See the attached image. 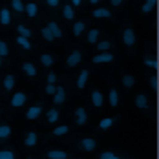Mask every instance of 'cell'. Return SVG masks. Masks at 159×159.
<instances>
[{
    "mask_svg": "<svg viewBox=\"0 0 159 159\" xmlns=\"http://www.w3.org/2000/svg\"><path fill=\"white\" fill-rule=\"evenodd\" d=\"M59 117H61V113H59V110H57V108H51V110L46 111V119H48L49 125L57 123V121H59Z\"/></svg>",
    "mask_w": 159,
    "mask_h": 159,
    "instance_id": "obj_23",
    "label": "cell"
},
{
    "mask_svg": "<svg viewBox=\"0 0 159 159\" xmlns=\"http://www.w3.org/2000/svg\"><path fill=\"white\" fill-rule=\"evenodd\" d=\"M26 101H28V95L24 92H16L15 95L11 97V101H9V106L11 108H20V106L26 104Z\"/></svg>",
    "mask_w": 159,
    "mask_h": 159,
    "instance_id": "obj_2",
    "label": "cell"
},
{
    "mask_svg": "<svg viewBox=\"0 0 159 159\" xmlns=\"http://www.w3.org/2000/svg\"><path fill=\"white\" fill-rule=\"evenodd\" d=\"M64 101H66V92H64L62 86H57V90H55V93H53V104L61 106Z\"/></svg>",
    "mask_w": 159,
    "mask_h": 159,
    "instance_id": "obj_8",
    "label": "cell"
},
{
    "mask_svg": "<svg viewBox=\"0 0 159 159\" xmlns=\"http://www.w3.org/2000/svg\"><path fill=\"white\" fill-rule=\"evenodd\" d=\"M150 88L157 93V90H159V80H157V75H152L150 77Z\"/></svg>",
    "mask_w": 159,
    "mask_h": 159,
    "instance_id": "obj_39",
    "label": "cell"
},
{
    "mask_svg": "<svg viewBox=\"0 0 159 159\" xmlns=\"http://www.w3.org/2000/svg\"><path fill=\"white\" fill-rule=\"evenodd\" d=\"M144 66H148V68H156V71H157V59H152L150 55H146V57H144Z\"/></svg>",
    "mask_w": 159,
    "mask_h": 159,
    "instance_id": "obj_37",
    "label": "cell"
},
{
    "mask_svg": "<svg viewBox=\"0 0 159 159\" xmlns=\"http://www.w3.org/2000/svg\"><path fill=\"white\" fill-rule=\"evenodd\" d=\"M55 61H57V57L51 55V53H42V55H40V62H42V66H46V68L53 66Z\"/></svg>",
    "mask_w": 159,
    "mask_h": 159,
    "instance_id": "obj_20",
    "label": "cell"
},
{
    "mask_svg": "<svg viewBox=\"0 0 159 159\" xmlns=\"http://www.w3.org/2000/svg\"><path fill=\"white\" fill-rule=\"evenodd\" d=\"M156 6H157V0H146L143 4V7H141V11L146 15V13H150L152 9H156Z\"/></svg>",
    "mask_w": 159,
    "mask_h": 159,
    "instance_id": "obj_30",
    "label": "cell"
},
{
    "mask_svg": "<svg viewBox=\"0 0 159 159\" xmlns=\"http://www.w3.org/2000/svg\"><path fill=\"white\" fill-rule=\"evenodd\" d=\"M86 30V22L84 20H77L75 24H73V35L75 37H80V33Z\"/></svg>",
    "mask_w": 159,
    "mask_h": 159,
    "instance_id": "obj_28",
    "label": "cell"
},
{
    "mask_svg": "<svg viewBox=\"0 0 159 159\" xmlns=\"http://www.w3.org/2000/svg\"><path fill=\"white\" fill-rule=\"evenodd\" d=\"M9 137H11V126L7 123H0V143H4Z\"/></svg>",
    "mask_w": 159,
    "mask_h": 159,
    "instance_id": "obj_14",
    "label": "cell"
},
{
    "mask_svg": "<svg viewBox=\"0 0 159 159\" xmlns=\"http://www.w3.org/2000/svg\"><path fill=\"white\" fill-rule=\"evenodd\" d=\"M40 35H42V37H44V40H48V42H53V40H55L53 33L49 31L48 28H42V30H40Z\"/></svg>",
    "mask_w": 159,
    "mask_h": 159,
    "instance_id": "obj_36",
    "label": "cell"
},
{
    "mask_svg": "<svg viewBox=\"0 0 159 159\" xmlns=\"http://www.w3.org/2000/svg\"><path fill=\"white\" fill-rule=\"evenodd\" d=\"M115 121H117V117H104V119H101L99 128H101V130H108L110 126L115 125Z\"/></svg>",
    "mask_w": 159,
    "mask_h": 159,
    "instance_id": "obj_24",
    "label": "cell"
},
{
    "mask_svg": "<svg viewBox=\"0 0 159 159\" xmlns=\"http://www.w3.org/2000/svg\"><path fill=\"white\" fill-rule=\"evenodd\" d=\"M123 42H125L126 48H132V46L135 44V33H134L132 28H126V30L123 31Z\"/></svg>",
    "mask_w": 159,
    "mask_h": 159,
    "instance_id": "obj_5",
    "label": "cell"
},
{
    "mask_svg": "<svg viewBox=\"0 0 159 159\" xmlns=\"http://www.w3.org/2000/svg\"><path fill=\"white\" fill-rule=\"evenodd\" d=\"M24 11H26V15L30 18H35L39 15V6L35 2H28V4H24Z\"/></svg>",
    "mask_w": 159,
    "mask_h": 159,
    "instance_id": "obj_12",
    "label": "cell"
},
{
    "mask_svg": "<svg viewBox=\"0 0 159 159\" xmlns=\"http://www.w3.org/2000/svg\"><path fill=\"white\" fill-rule=\"evenodd\" d=\"M46 28H48L51 33H53V37H55V39H61V37H62V30H61L59 22H55V20H49Z\"/></svg>",
    "mask_w": 159,
    "mask_h": 159,
    "instance_id": "obj_13",
    "label": "cell"
},
{
    "mask_svg": "<svg viewBox=\"0 0 159 159\" xmlns=\"http://www.w3.org/2000/svg\"><path fill=\"white\" fill-rule=\"evenodd\" d=\"M16 40V44L20 46V48H24L26 51H30V49H33V44L30 42V39H26V37H22V35H18L15 39Z\"/></svg>",
    "mask_w": 159,
    "mask_h": 159,
    "instance_id": "obj_22",
    "label": "cell"
},
{
    "mask_svg": "<svg viewBox=\"0 0 159 159\" xmlns=\"http://www.w3.org/2000/svg\"><path fill=\"white\" fill-rule=\"evenodd\" d=\"M40 113H42V104H40V102H39V104H33L31 108L26 111V119H28V121H35V119L40 117Z\"/></svg>",
    "mask_w": 159,
    "mask_h": 159,
    "instance_id": "obj_4",
    "label": "cell"
},
{
    "mask_svg": "<svg viewBox=\"0 0 159 159\" xmlns=\"http://www.w3.org/2000/svg\"><path fill=\"white\" fill-rule=\"evenodd\" d=\"M97 2H99V0H90V4H97Z\"/></svg>",
    "mask_w": 159,
    "mask_h": 159,
    "instance_id": "obj_46",
    "label": "cell"
},
{
    "mask_svg": "<svg viewBox=\"0 0 159 159\" xmlns=\"http://www.w3.org/2000/svg\"><path fill=\"white\" fill-rule=\"evenodd\" d=\"M99 35H101V31H99V30H90V33H88V39H86V40H88V42H90V44H95L97 42V39H99Z\"/></svg>",
    "mask_w": 159,
    "mask_h": 159,
    "instance_id": "obj_33",
    "label": "cell"
},
{
    "mask_svg": "<svg viewBox=\"0 0 159 159\" xmlns=\"http://www.w3.org/2000/svg\"><path fill=\"white\" fill-rule=\"evenodd\" d=\"M95 44H97V51H108V49H111L110 40H99V42H95Z\"/></svg>",
    "mask_w": 159,
    "mask_h": 159,
    "instance_id": "obj_32",
    "label": "cell"
},
{
    "mask_svg": "<svg viewBox=\"0 0 159 159\" xmlns=\"http://www.w3.org/2000/svg\"><path fill=\"white\" fill-rule=\"evenodd\" d=\"M0 55H2V57H9V46H7L2 39H0Z\"/></svg>",
    "mask_w": 159,
    "mask_h": 159,
    "instance_id": "obj_38",
    "label": "cell"
},
{
    "mask_svg": "<svg viewBox=\"0 0 159 159\" xmlns=\"http://www.w3.org/2000/svg\"><path fill=\"white\" fill-rule=\"evenodd\" d=\"M115 59V55L113 53H108V51H99L95 57L92 59V62L93 64H104V62H111Z\"/></svg>",
    "mask_w": 159,
    "mask_h": 159,
    "instance_id": "obj_3",
    "label": "cell"
},
{
    "mask_svg": "<svg viewBox=\"0 0 159 159\" xmlns=\"http://www.w3.org/2000/svg\"><path fill=\"white\" fill-rule=\"evenodd\" d=\"M92 16H95V18H110L111 11L110 9H106V7H97V9L92 11Z\"/></svg>",
    "mask_w": 159,
    "mask_h": 159,
    "instance_id": "obj_17",
    "label": "cell"
},
{
    "mask_svg": "<svg viewBox=\"0 0 159 159\" xmlns=\"http://www.w3.org/2000/svg\"><path fill=\"white\" fill-rule=\"evenodd\" d=\"M46 157L48 159H68V152H64V150H49L48 154H46Z\"/></svg>",
    "mask_w": 159,
    "mask_h": 159,
    "instance_id": "obj_19",
    "label": "cell"
},
{
    "mask_svg": "<svg viewBox=\"0 0 159 159\" xmlns=\"http://www.w3.org/2000/svg\"><path fill=\"white\" fill-rule=\"evenodd\" d=\"M0 68H2V55H0Z\"/></svg>",
    "mask_w": 159,
    "mask_h": 159,
    "instance_id": "obj_47",
    "label": "cell"
},
{
    "mask_svg": "<svg viewBox=\"0 0 159 159\" xmlns=\"http://www.w3.org/2000/svg\"><path fill=\"white\" fill-rule=\"evenodd\" d=\"M16 31H18V35H22V37H26V39H31L33 37L31 30L26 28V26H22V24H16Z\"/></svg>",
    "mask_w": 159,
    "mask_h": 159,
    "instance_id": "obj_29",
    "label": "cell"
},
{
    "mask_svg": "<svg viewBox=\"0 0 159 159\" xmlns=\"http://www.w3.org/2000/svg\"><path fill=\"white\" fill-rule=\"evenodd\" d=\"M44 2H46V6L51 7V9H57L61 6V0H44Z\"/></svg>",
    "mask_w": 159,
    "mask_h": 159,
    "instance_id": "obj_41",
    "label": "cell"
},
{
    "mask_svg": "<svg viewBox=\"0 0 159 159\" xmlns=\"http://www.w3.org/2000/svg\"><path fill=\"white\" fill-rule=\"evenodd\" d=\"M39 141V135H37V132H33L30 130L28 134H26V137H24V146H28V148H33L35 144Z\"/></svg>",
    "mask_w": 159,
    "mask_h": 159,
    "instance_id": "obj_9",
    "label": "cell"
},
{
    "mask_svg": "<svg viewBox=\"0 0 159 159\" xmlns=\"http://www.w3.org/2000/svg\"><path fill=\"white\" fill-rule=\"evenodd\" d=\"M80 61H82V51H80V49H73V51L68 55V59H66V66H68V68H75Z\"/></svg>",
    "mask_w": 159,
    "mask_h": 159,
    "instance_id": "obj_1",
    "label": "cell"
},
{
    "mask_svg": "<svg viewBox=\"0 0 159 159\" xmlns=\"http://www.w3.org/2000/svg\"><path fill=\"white\" fill-rule=\"evenodd\" d=\"M99 157H101V159H119V156H117V154H113V152H110V150H108V152H102V154H101Z\"/></svg>",
    "mask_w": 159,
    "mask_h": 159,
    "instance_id": "obj_40",
    "label": "cell"
},
{
    "mask_svg": "<svg viewBox=\"0 0 159 159\" xmlns=\"http://www.w3.org/2000/svg\"><path fill=\"white\" fill-rule=\"evenodd\" d=\"M55 90H57V86H55V84H51V82H48L44 92H46V95H53V93H55Z\"/></svg>",
    "mask_w": 159,
    "mask_h": 159,
    "instance_id": "obj_42",
    "label": "cell"
},
{
    "mask_svg": "<svg viewBox=\"0 0 159 159\" xmlns=\"http://www.w3.org/2000/svg\"><path fill=\"white\" fill-rule=\"evenodd\" d=\"M102 102H104L102 93H101L99 90H93V92H92V104H93L95 108H101V106H102Z\"/></svg>",
    "mask_w": 159,
    "mask_h": 159,
    "instance_id": "obj_15",
    "label": "cell"
},
{
    "mask_svg": "<svg viewBox=\"0 0 159 159\" xmlns=\"http://www.w3.org/2000/svg\"><path fill=\"white\" fill-rule=\"evenodd\" d=\"M80 4H82V0H71V6L73 7H79Z\"/></svg>",
    "mask_w": 159,
    "mask_h": 159,
    "instance_id": "obj_45",
    "label": "cell"
},
{
    "mask_svg": "<svg viewBox=\"0 0 159 159\" xmlns=\"http://www.w3.org/2000/svg\"><path fill=\"white\" fill-rule=\"evenodd\" d=\"M135 106H137L139 110H148V108H150L148 97L144 95V93H139V95H135Z\"/></svg>",
    "mask_w": 159,
    "mask_h": 159,
    "instance_id": "obj_11",
    "label": "cell"
},
{
    "mask_svg": "<svg viewBox=\"0 0 159 159\" xmlns=\"http://www.w3.org/2000/svg\"><path fill=\"white\" fill-rule=\"evenodd\" d=\"M2 86H4V92H11L13 88H15V75H6L4 77V82H2Z\"/></svg>",
    "mask_w": 159,
    "mask_h": 159,
    "instance_id": "obj_16",
    "label": "cell"
},
{
    "mask_svg": "<svg viewBox=\"0 0 159 159\" xmlns=\"http://www.w3.org/2000/svg\"><path fill=\"white\" fill-rule=\"evenodd\" d=\"M48 82H51V84H55V82H57V75H55L53 71H49V73H48Z\"/></svg>",
    "mask_w": 159,
    "mask_h": 159,
    "instance_id": "obj_43",
    "label": "cell"
},
{
    "mask_svg": "<svg viewBox=\"0 0 159 159\" xmlns=\"http://www.w3.org/2000/svg\"><path fill=\"white\" fill-rule=\"evenodd\" d=\"M11 18H13V16H11L9 7L4 6V7L0 9V24H2V26H9V24H11Z\"/></svg>",
    "mask_w": 159,
    "mask_h": 159,
    "instance_id": "obj_10",
    "label": "cell"
},
{
    "mask_svg": "<svg viewBox=\"0 0 159 159\" xmlns=\"http://www.w3.org/2000/svg\"><path fill=\"white\" fill-rule=\"evenodd\" d=\"M68 132H70V126H68V125H62V126L53 128V132H51L49 135H53V137H61V135H66Z\"/></svg>",
    "mask_w": 159,
    "mask_h": 159,
    "instance_id": "obj_26",
    "label": "cell"
},
{
    "mask_svg": "<svg viewBox=\"0 0 159 159\" xmlns=\"http://www.w3.org/2000/svg\"><path fill=\"white\" fill-rule=\"evenodd\" d=\"M134 84H135L134 75H123V86H125V88H132Z\"/></svg>",
    "mask_w": 159,
    "mask_h": 159,
    "instance_id": "obj_35",
    "label": "cell"
},
{
    "mask_svg": "<svg viewBox=\"0 0 159 159\" xmlns=\"http://www.w3.org/2000/svg\"><path fill=\"white\" fill-rule=\"evenodd\" d=\"M123 2H125V0H110V4L113 6V7H119V6H123Z\"/></svg>",
    "mask_w": 159,
    "mask_h": 159,
    "instance_id": "obj_44",
    "label": "cell"
},
{
    "mask_svg": "<svg viewBox=\"0 0 159 159\" xmlns=\"http://www.w3.org/2000/svg\"><path fill=\"white\" fill-rule=\"evenodd\" d=\"M88 77H90V71H88V70H82L79 73V77H77V88H79V90H82V88L86 86Z\"/></svg>",
    "mask_w": 159,
    "mask_h": 159,
    "instance_id": "obj_21",
    "label": "cell"
},
{
    "mask_svg": "<svg viewBox=\"0 0 159 159\" xmlns=\"http://www.w3.org/2000/svg\"><path fill=\"white\" fill-rule=\"evenodd\" d=\"M16 154L13 150H9V148H4V150H0V159H15Z\"/></svg>",
    "mask_w": 159,
    "mask_h": 159,
    "instance_id": "obj_34",
    "label": "cell"
},
{
    "mask_svg": "<svg viewBox=\"0 0 159 159\" xmlns=\"http://www.w3.org/2000/svg\"><path fill=\"white\" fill-rule=\"evenodd\" d=\"M11 9L16 13H24V2L22 0H11Z\"/></svg>",
    "mask_w": 159,
    "mask_h": 159,
    "instance_id": "obj_31",
    "label": "cell"
},
{
    "mask_svg": "<svg viewBox=\"0 0 159 159\" xmlns=\"http://www.w3.org/2000/svg\"><path fill=\"white\" fill-rule=\"evenodd\" d=\"M86 121H88V111L84 110L82 106H79V108L75 110V125H77V126H84Z\"/></svg>",
    "mask_w": 159,
    "mask_h": 159,
    "instance_id": "obj_6",
    "label": "cell"
},
{
    "mask_svg": "<svg viewBox=\"0 0 159 159\" xmlns=\"http://www.w3.org/2000/svg\"><path fill=\"white\" fill-rule=\"evenodd\" d=\"M22 71H24L28 77H37V73H39L33 62H24V64H22Z\"/></svg>",
    "mask_w": 159,
    "mask_h": 159,
    "instance_id": "obj_18",
    "label": "cell"
},
{
    "mask_svg": "<svg viewBox=\"0 0 159 159\" xmlns=\"http://www.w3.org/2000/svg\"><path fill=\"white\" fill-rule=\"evenodd\" d=\"M108 101H110L111 108H115V106L119 104V92H117L115 88H111L110 90V93H108Z\"/></svg>",
    "mask_w": 159,
    "mask_h": 159,
    "instance_id": "obj_25",
    "label": "cell"
},
{
    "mask_svg": "<svg viewBox=\"0 0 159 159\" xmlns=\"http://www.w3.org/2000/svg\"><path fill=\"white\" fill-rule=\"evenodd\" d=\"M95 146H97V141L95 139H92V137H84V139L79 143V148L80 150H84V152H93Z\"/></svg>",
    "mask_w": 159,
    "mask_h": 159,
    "instance_id": "obj_7",
    "label": "cell"
},
{
    "mask_svg": "<svg viewBox=\"0 0 159 159\" xmlns=\"http://www.w3.org/2000/svg\"><path fill=\"white\" fill-rule=\"evenodd\" d=\"M62 16L66 18V20H73L75 18V9H73V6H64V9H62Z\"/></svg>",
    "mask_w": 159,
    "mask_h": 159,
    "instance_id": "obj_27",
    "label": "cell"
}]
</instances>
